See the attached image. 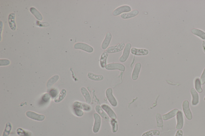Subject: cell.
I'll return each mask as SVG.
<instances>
[{"label": "cell", "mask_w": 205, "mask_h": 136, "mask_svg": "<svg viewBox=\"0 0 205 136\" xmlns=\"http://www.w3.org/2000/svg\"><path fill=\"white\" fill-rule=\"evenodd\" d=\"M131 44L130 43H127L125 45V47L124 48V51H123L122 55L119 58V61L123 63L126 62L127 60L130 56V52H131Z\"/></svg>", "instance_id": "obj_1"}, {"label": "cell", "mask_w": 205, "mask_h": 136, "mask_svg": "<svg viewBox=\"0 0 205 136\" xmlns=\"http://www.w3.org/2000/svg\"><path fill=\"white\" fill-rule=\"evenodd\" d=\"M125 44L124 43H121L117 45L112 46L109 47L106 51L109 54L116 53L120 52L123 50L125 48Z\"/></svg>", "instance_id": "obj_2"}, {"label": "cell", "mask_w": 205, "mask_h": 136, "mask_svg": "<svg viewBox=\"0 0 205 136\" xmlns=\"http://www.w3.org/2000/svg\"><path fill=\"white\" fill-rule=\"evenodd\" d=\"M131 11V7L127 5L120 6L115 9L113 12L114 16H117L123 13H129Z\"/></svg>", "instance_id": "obj_3"}, {"label": "cell", "mask_w": 205, "mask_h": 136, "mask_svg": "<svg viewBox=\"0 0 205 136\" xmlns=\"http://www.w3.org/2000/svg\"><path fill=\"white\" fill-rule=\"evenodd\" d=\"M106 97L108 99L109 103L113 107H116L118 105V102L113 96V90L112 88H109L107 89L106 91Z\"/></svg>", "instance_id": "obj_4"}, {"label": "cell", "mask_w": 205, "mask_h": 136, "mask_svg": "<svg viewBox=\"0 0 205 136\" xmlns=\"http://www.w3.org/2000/svg\"><path fill=\"white\" fill-rule=\"evenodd\" d=\"M182 108L183 111L185 114V117L188 120H191L192 119L193 116L190 108V103L188 100L184 101L182 103Z\"/></svg>", "instance_id": "obj_5"}, {"label": "cell", "mask_w": 205, "mask_h": 136, "mask_svg": "<svg viewBox=\"0 0 205 136\" xmlns=\"http://www.w3.org/2000/svg\"><path fill=\"white\" fill-rule=\"evenodd\" d=\"M105 68L108 70H118L121 71V72H124L125 69V66L119 63L109 64L106 65Z\"/></svg>", "instance_id": "obj_6"}, {"label": "cell", "mask_w": 205, "mask_h": 136, "mask_svg": "<svg viewBox=\"0 0 205 136\" xmlns=\"http://www.w3.org/2000/svg\"><path fill=\"white\" fill-rule=\"evenodd\" d=\"M94 118V123L93 131L94 133H98L100 128L101 126V117L98 114L95 113L93 114Z\"/></svg>", "instance_id": "obj_7"}, {"label": "cell", "mask_w": 205, "mask_h": 136, "mask_svg": "<svg viewBox=\"0 0 205 136\" xmlns=\"http://www.w3.org/2000/svg\"><path fill=\"white\" fill-rule=\"evenodd\" d=\"M26 115L27 117L36 121H43L45 119L44 115L37 114L33 111H28L26 112Z\"/></svg>", "instance_id": "obj_8"}, {"label": "cell", "mask_w": 205, "mask_h": 136, "mask_svg": "<svg viewBox=\"0 0 205 136\" xmlns=\"http://www.w3.org/2000/svg\"><path fill=\"white\" fill-rule=\"evenodd\" d=\"M131 53L133 55L137 56H146L149 53V52L146 49H137L136 48H132Z\"/></svg>", "instance_id": "obj_9"}, {"label": "cell", "mask_w": 205, "mask_h": 136, "mask_svg": "<svg viewBox=\"0 0 205 136\" xmlns=\"http://www.w3.org/2000/svg\"><path fill=\"white\" fill-rule=\"evenodd\" d=\"M101 107L111 119L114 120L117 119L116 115L109 105L107 104H103L101 105Z\"/></svg>", "instance_id": "obj_10"}, {"label": "cell", "mask_w": 205, "mask_h": 136, "mask_svg": "<svg viewBox=\"0 0 205 136\" xmlns=\"http://www.w3.org/2000/svg\"><path fill=\"white\" fill-rule=\"evenodd\" d=\"M75 48L76 49H81L82 50L89 53H92L93 52L94 50L92 47L85 43H77L75 46Z\"/></svg>", "instance_id": "obj_11"}, {"label": "cell", "mask_w": 205, "mask_h": 136, "mask_svg": "<svg viewBox=\"0 0 205 136\" xmlns=\"http://www.w3.org/2000/svg\"><path fill=\"white\" fill-rule=\"evenodd\" d=\"M142 68V64L140 62H137L135 64L131 74V78L133 80H136L138 79L140 72Z\"/></svg>", "instance_id": "obj_12"}, {"label": "cell", "mask_w": 205, "mask_h": 136, "mask_svg": "<svg viewBox=\"0 0 205 136\" xmlns=\"http://www.w3.org/2000/svg\"><path fill=\"white\" fill-rule=\"evenodd\" d=\"M112 35L110 32H107L105 36L104 39L102 42L101 48L102 50H105L108 48L111 40H112Z\"/></svg>", "instance_id": "obj_13"}, {"label": "cell", "mask_w": 205, "mask_h": 136, "mask_svg": "<svg viewBox=\"0 0 205 136\" xmlns=\"http://www.w3.org/2000/svg\"><path fill=\"white\" fill-rule=\"evenodd\" d=\"M73 106L74 108H79L81 110L87 112L91 111L92 109L91 107L88 104L79 102H75L73 103Z\"/></svg>", "instance_id": "obj_14"}, {"label": "cell", "mask_w": 205, "mask_h": 136, "mask_svg": "<svg viewBox=\"0 0 205 136\" xmlns=\"http://www.w3.org/2000/svg\"><path fill=\"white\" fill-rule=\"evenodd\" d=\"M177 125L176 129L177 130H181L184 126V120L183 113L181 111H179L177 114Z\"/></svg>", "instance_id": "obj_15"}, {"label": "cell", "mask_w": 205, "mask_h": 136, "mask_svg": "<svg viewBox=\"0 0 205 136\" xmlns=\"http://www.w3.org/2000/svg\"><path fill=\"white\" fill-rule=\"evenodd\" d=\"M190 92L192 96V101L191 104L193 106L197 105L199 102V96L198 93L194 88H192L190 90Z\"/></svg>", "instance_id": "obj_16"}, {"label": "cell", "mask_w": 205, "mask_h": 136, "mask_svg": "<svg viewBox=\"0 0 205 136\" xmlns=\"http://www.w3.org/2000/svg\"><path fill=\"white\" fill-rule=\"evenodd\" d=\"M109 53L106 51L104 52L101 55L100 58L99 64L100 67L102 69L105 68L107 65V59Z\"/></svg>", "instance_id": "obj_17"}, {"label": "cell", "mask_w": 205, "mask_h": 136, "mask_svg": "<svg viewBox=\"0 0 205 136\" xmlns=\"http://www.w3.org/2000/svg\"><path fill=\"white\" fill-rule=\"evenodd\" d=\"M95 109H96V111L98 113V114L100 116L102 117V118L107 121H111L110 117L107 115V114L102 109L101 106L99 105H96Z\"/></svg>", "instance_id": "obj_18"}, {"label": "cell", "mask_w": 205, "mask_h": 136, "mask_svg": "<svg viewBox=\"0 0 205 136\" xmlns=\"http://www.w3.org/2000/svg\"><path fill=\"white\" fill-rule=\"evenodd\" d=\"M178 111H179V110L178 109H175L171 111L167 114H164L162 115L163 120L164 121H167V120L174 117L177 115Z\"/></svg>", "instance_id": "obj_19"}, {"label": "cell", "mask_w": 205, "mask_h": 136, "mask_svg": "<svg viewBox=\"0 0 205 136\" xmlns=\"http://www.w3.org/2000/svg\"><path fill=\"white\" fill-rule=\"evenodd\" d=\"M139 13V12L137 10H134L129 13H123L121 15V17L122 19H127L134 17L137 16Z\"/></svg>", "instance_id": "obj_20"}, {"label": "cell", "mask_w": 205, "mask_h": 136, "mask_svg": "<svg viewBox=\"0 0 205 136\" xmlns=\"http://www.w3.org/2000/svg\"><path fill=\"white\" fill-rule=\"evenodd\" d=\"M82 94L84 96L85 100V102L88 104H90L91 102V96H90V93L87 90L86 88L82 87L81 89Z\"/></svg>", "instance_id": "obj_21"}, {"label": "cell", "mask_w": 205, "mask_h": 136, "mask_svg": "<svg viewBox=\"0 0 205 136\" xmlns=\"http://www.w3.org/2000/svg\"><path fill=\"white\" fill-rule=\"evenodd\" d=\"M87 77L89 79L94 81H101L104 79L103 76L102 75H98L89 72L87 74Z\"/></svg>", "instance_id": "obj_22"}, {"label": "cell", "mask_w": 205, "mask_h": 136, "mask_svg": "<svg viewBox=\"0 0 205 136\" xmlns=\"http://www.w3.org/2000/svg\"><path fill=\"white\" fill-rule=\"evenodd\" d=\"M191 32L193 34L198 36L201 39L205 40V32L203 31L198 29L193 28L191 30Z\"/></svg>", "instance_id": "obj_23"}, {"label": "cell", "mask_w": 205, "mask_h": 136, "mask_svg": "<svg viewBox=\"0 0 205 136\" xmlns=\"http://www.w3.org/2000/svg\"><path fill=\"white\" fill-rule=\"evenodd\" d=\"M66 94H67V91H66V90L65 89H63L61 90L58 96L55 99L54 102L56 103L61 102L65 98Z\"/></svg>", "instance_id": "obj_24"}, {"label": "cell", "mask_w": 205, "mask_h": 136, "mask_svg": "<svg viewBox=\"0 0 205 136\" xmlns=\"http://www.w3.org/2000/svg\"><path fill=\"white\" fill-rule=\"evenodd\" d=\"M14 13H11L10 14L9 17H8V22H9V26H10L12 30H15L16 29V26L15 22H14Z\"/></svg>", "instance_id": "obj_25"}, {"label": "cell", "mask_w": 205, "mask_h": 136, "mask_svg": "<svg viewBox=\"0 0 205 136\" xmlns=\"http://www.w3.org/2000/svg\"><path fill=\"white\" fill-rule=\"evenodd\" d=\"M160 132L158 130L154 129L148 131L142 135V136H157L160 135Z\"/></svg>", "instance_id": "obj_26"}, {"label": "cell", "mask_w": 205, "mask_h": 136, "mask_svg": "<svg viewBox=\"0 0 205 136\" xmlns=\"http://www.w3.org/2000/svg\"><path fill=\"white\" fill-rule=\"evenodd\" d=\"M156 120L157 127L162 128L164 126V122L163 121L162 116L159 113H157L155 116Z\"/></svg>", "instance_id": "obj_27"}, {"label": "cell", "mask_w": 205, "mask_h": 136, "mask_svg": "<svg viewBox=\"0 0 205 136\" xmlns=\"http://www.w3.org/2000/svg\"><path fill=\"white\" fill-rule=\"evenodd\" d=\"M17 133L19 136H32V133L31 132L20 128L17 129Z\"/></svg>", "instance_id": "obj_28"}, {"label": "cell", "mask_w": 205, "mask_h": 136, "mask_svg": "<svg viewBox=\"0 0 205 136\" xmlns=\"http://www.w3.org/2000/svg\"><path fill=\"white\" fill-rule=\"evenodd\" d=\"M194 84L195 87L196 91L199 93H202V91H203V90H202V87H201L202 84H201L200 80L199 78H197L195 79Z\"/></svg>", "instance_id": "obj_29"}, {"label": "cell", "mask_w": 205, "mask_h": 136, "mask_svg": "<svg viewBox=\"0 0 205 136\" xmlns=\"http://www.w3.org/2000/svg\"><path fill=\"white\" fill-rule=\"evenodd\" d=\"M12 125L11 123L8 122L6 124L5 128L3 133L2 136H9L12 129Z\"/></svg>", "instance_id": "obj_30"}, {"label": "cell", "mask_w": 205, "mask_h": 136, "mask_svg": "<svg viewBox=\"0 0 205 136\" xmlns=\"http://www.w3.org/2000/svg\"><path fill=\"white\" fill-rule=\"evenodd\" d=\"M59 77L58 75H56L53 76L52 78H50L49 81H48L47 83V87L48 88L50 87L54 84L58 80Z\"/></svg>", "instance_id": "obj_31"}, {"label": "cell", "mask_w": 205, "mask_h": 136, "mask_svg": "<svg viewBox=\"0 0 205 136\" xmlns=\"http://www.w3.org/2000/svg\"><path fill=\"white\" fill-rule=\"evenodd\" d=\"M111 125L112 126V132L115 133L118 131V121L116 120L112 119L110 121Z\"/></svg>", "instance_id": "obj_32"}, {"label": "cell", "mask_w": 205, "mask_h": 136, "mask_svg": "<svg viewBox=\"0 0 205 136\" xmlns=\"http://www.w3.org/2000/svg\"><path fill=\"white\" fill-rule=\"evenodd\" d=\"M74 109L75 114V115H77V116L80 117H82L84 115V111L81 110V109H79V108H74V109Z\"/></svg>", "instance_id": "obj_33"}, {"label": "cell", "mask_w": 205, "mask_h": 136, "mask_svg": "<svg viewBox=\"0 0 205 136\" xmlns=\"http://www.w3.org/2000/svg\"><path fill=\"white\" fill-rule=\"evenodd\" d=\"M200 80L201 84L202 85H204L205 84V68L203 69V73L201 76Z\"/></svg>", "instance_id": "obj_34"}, {"label": "cell", "mask_w": 205, "mask_h": 136, "mask_svg": "<svg viewBox=\"0 0 205 136\" xmlns=\"http://www.w3.org/2000/svg\"><path fill=\"white\" fill-rule=\"evenodd\" d=\"M50 96L49 94L46 93L42 97V100L44 102H47L50 99Z\"/></svg>", "instance_id": "obj_35"}, {"label": "cell", "mask_w": 205, "mask_h": 136, "mask_svg": "<svg viewBox=\"0 0 205 136\" xmlns=\"http://www.w3.org/2000/svg\"><path fill=\"white\" fill-rule=\"evenodd\" d=\"M49 95H50V97L52 98L56 97L57 96V92L56 90H52L51 91H50Z\"/></svg>", "instance_id": "obj_36"}, {"label": "cell", "mask_w": 205, "mask_h": 136, "mask_svg": "<svg viewBox=\"0 0 205 136\" xmlns=\"http://www.w3.org/2000/svg\"><path fill=\"white\" fill-rule=\"evenodd\" d=\"M183 132L181 130H178L176 133L175 136H183Z\"/></svg>", "instance_id": "obj_37"}, {"label": "cell", "mask_w": 205, "mask_h": 136, "mask_svg": "<svg viewBox=\"0 0 205 136\" xmlns=\"http://www.w3.org/2000/svg\"><path fill=\"white\" fill-rule=\"evenodd\" d=\"M202 46H203V51L205 53V40L203 41V43H202Z\"/></svg>", "instance_id": "obj_38"}, {"label": "cell", "mask_w": 205, "mask_h": 136, "mask_svg": "<svg viewBox=\"0 0 205 136\" xmlns=\"http://www.w3.org/2000/svg\"><path fill=\"white\" fill-rule=\"evenodd\" d=\"M204 101H205V97H204Z\"/></svg>", "instance_id": "obj_39"}]
</instances>
